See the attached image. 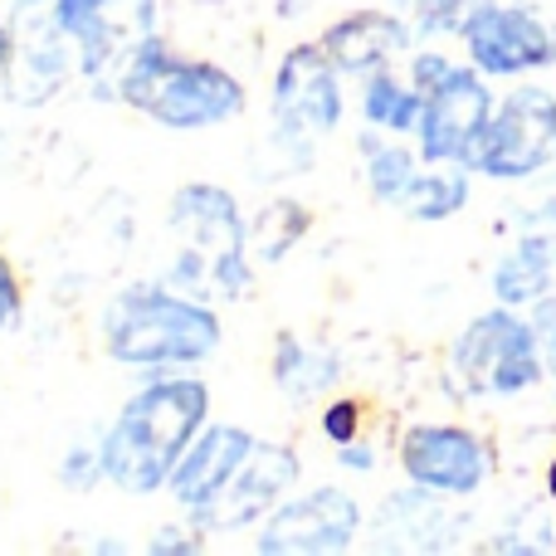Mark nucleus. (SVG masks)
Listing matches in <instances>:
<instances>
[{"label":"nucleus","instance_id":"obj_28","mask_svg":"<svg viewBox=\"0 0 556 556\" xmlns=\"http://www.w3.org/2000/svg\"><path fill=\"white\" fill-rule=\"evenodd\" d=\"M532 327H538L542 356H547V371H556V293H542L532 303Z\"/></svg>","mask_w":556,"mask_h":556},{"label":"nucleus","instance_id":"obj_27","mask_svg":"<svg viewBox=\"0 0 556 556\" xmlns=\"http://www.w3.org/2000/svg\"><path fill=\"white\" fill-rule=\"evenodd\" d=\"M25 317V283H20V269L0 254V337H10Z\"/></svg>","mask_w":556,"mask_h":556},{"label":"nucleus","instance_id":"obj_5","mask_svg":"<svg viewBox=\"0 0 556 556\" xmlns=\"http://www.w3.org/2000/svg\"><path fill=\"white\" fill-rule=\"evenodd\" d=\"M405 74L425 98L415 152L434 166H469L473 172V152H479L483 132L493 123V108H498L489 74H479L473 64H454L440 49H415Z\"/></svg>","mask_w":556,"mask_h":556},{"label":"nucleus","instance_id":"obj_3","mask_svg":"<svg viewBox=\"0 0 556 556\" xmlns=\"http://www.w3.org/2000/svg\"><path fill=\"white\" fill-rule=\"evenodd\" d=\"M117 103H127L137 117L172 132H205L244 117L250 88L235 68L201 54H176L162 35H142L113 74Z\"/></svg>","mask_w":556,"mask_h":556},{"label":"nucleus","instance_id":"obj_6","mask_svg":"<svg viewBox=\"0 0 556 556\" xmlns=\"http://www.w3.org/2000/svg\"><path fill=\"white\" fill-rule=\"evenodd\" d=\"M450 366L473 395H522L547 376L538 327L508 303L464 323V332L450 346Z\"/></svg>","mask_w":556,"mask_h":556},{"label":"nucleus","instance_id":"obj_15","mask_svg":"<svg viewBox=\"0 0 556 556\" xmlns=\"http://www.w3.org/2000/svg\"><path fill=\"white\" fill-rule=\"evenodd\" d=\"M444 503L450 498H440V493H430V489H415V483L386 493L376 518H371V528H366V547H376V552H440V547H450L454 538H440V532H450Z\"/></svg>","mask_w":556,"mask_h":556},{"label":"nucleus","instance_id":"obj_29","mask_svg":"<svg viewBox=\"0 0 556 556\" xmlns=\"http://www.w3.org/2000/svg\"><path fill=\"white\" fill-rule=\"evenodd\" d=\"M337 469H346V473H371L376 464H381V454H376V444H366V440H352V444H337Z\"/></svg>","mask_w":556,"mask_h":556},{"label":"nucleus","instance_id":"obj_13","mask_svg":"<svg viewBox=\"0 0 556 556\" xmlns=\"http://www.w3.org/2000/svg\"><path fill=\"white\" fill-rule=\"evenodd\" d=\"M260 434L240 420H211L201 434L191 440V450L181 454V464L172 469V483H166V498L176 503V513L195 518L205 513L215 498L225 493V483L244 469V459L254 454Z\"/></svg>","mask_w":556,"mask_h":556},{"label":"nucleus","instance_id":"obj_19","mask_svg":"<svg viewBox=\"0 0 556 556\" xmlns=\"http://www.w3.org/2000/svg\"><path fill=\"white\" fill-rule=\"evenodd\" d=\"M108 10H113V0H49V15H54V25L64 29L68 39H74L78 68H84L88 78L103 74V64L123 59L117 54V45H113Z\"/></svg>","mask_w":556,"mask_h":556},{"label":"nucleus","instance_id":"obj_30","mask_svg":"<svg viewBox=\"0 0 556 556\" xmlns=\"http://www.w3.org/2000/svg\"><path fill=\"white\" fill-rule=\"evenodd\" d=\"M10 54H15V25L0 15V78H5V68H10Z\"/></svg>","mask_w":556,"mask_h":556},{"label":"nucleus","instance_id":"obj_14","mask_svg":"<svg viewBox=\"0 0 556 556\" xmlns=\"http://www.w3.org/2000/svg\"><path fill=\"white\" fill-rule=\"evenodd\" d=\"M410 45H415V25L395 5L352 10V15H337L323 29V49L332 54V64L346 78H366L376 68H391L401 54H410Z\"/></svg>","mask_w":556,"mask_h":556},{"label":"nucleus","instance_id":"obj_24","mask_svg":"<svg viewBox=\"0 0 556 556\" xmlns=\"http://www.w3.org/2000/svg\"><path fill=\"white\" fill-rule=\"evenodd\" d=\"M317 434H323L327 444H352L362 440V401H352V395H332V401L317 405Z\"/></svg>","mask_w":556,"mask_h":556},{"label":"nucleus","instance_id":"obj_21","mask_svg":"<svg viewBox=\"0 0 556 556\" xmlns=\"http://www.w3.org/2000/svg\"><path fill=\"white\" fill-rule=\"evenodd\" d=\"M425 156L405 142H386V132L376 137V127H366L362 137V176H366V195L386 211L401 205V195L410 191V181L420 176Z\"/></svg>","mask_w":556,"mask_h":556},{"label":"nucleus","instance_id":"obj_12","mask_svg":"<svg viewBox=\"0 0 556 556\" xmlns=\"http://www.w3.org/2000/svg\"><path fill=\"white\" fill-rule=\"evenodd\" d=\"M298 483H303V454L283 440H260L254 454L244 459V469L225 483L220 498L205 513H195V522H201L211 538L254 532L288 493H298Z\"/></svg>","mask_w":556,"mask_h":556},{"label":"nucleus","instance_id":"obj_1","mask_svg":"<svg viewBox=\"0 0 556 556\" xmlns=\"http://www.w3.org/2000/svg\"><path fill=\"white\" fill-rule=\"evenodd\" d=\"M211 386L195 371H147L98 434L103 479L123 498H156L191 440L211 425Z\"/></svg>","mask_w":556,"mask_h":556},{"label":"nucleus","instance_id":"obj_18","mask_svg":"<svg viewBox=\"0 0 556 556\" xmlns=\"http://www.w3.org/2000/svg\"><path fill=\"white\" fill-rule=\"evenodd\" d=\"M469 195H473V172L469 166L425 162L420 176L410 181V191L401 195L395 211H401L405 220H415V225H444V220H454V215L469 205Z\"/></svg>","mask_w":556,"mask_h":556},{"label":"nucleus","instance_id":"obj_22","mask_svg":"<svg viewBox=\"0 0 556 556\" xmlns=\"http://www.w3.org/2000/svg\"><path fill=\"white\" fill-rule=\"evenodd\" d=\"M307 225H313V215H307L298 201H288V195L264 201V211L250 220V260L254 264H278L307 235Z\"/></svg>","mask_w":556,"mask_h":556},{"label":"nucleus","instance_id":"obj_9","mask_svg":"<svg viewBox=\"0 0 556 556\" xmlns=\"http://www.w3.org/2000/svg\"><path fill=\"white\" fill-rule=\"evenodd\" d=\"M556 162V93L518 84L498 98L493 123L473 152V176L483 181H528Z\"/></svg>","mask_w":556,"mask_h":556},{"label":"nucleus","instance_id":"obj_17","mask_svg":"<svg viewBox=\"0 0 556 556\" xmlns=\"http://www.w3.org/2000/svg\"><path fill=\"white\" fill-rule=\"evenodd\" d=\"M425 113L420 88L410 84V74H395V68H376L362 78V123L376 127L386 137H415Z\"/></svg>","mask_w":556,"mask_h":556},{"label":"nucleus","instance_id":"obj_25","mask_svg":"<svg viewBox=\"0 0 556 556\" xmlns=\"http://www.w3.org/2000/svg\"><path fill=\"white\" fill-rule=\"evenodd\" d=\"M205 547H211V532L195 518H186V513H181V522H162V528L147 538V552L152 556H195Z\"/></svg>","mask_w":556,"mask_h":556},{"label":"nucleus","instance_id":"obj_20","mask_svg":"<svg viewBox=\"0 0 556 556\" xmlns=\"http://www.w3.org/2000/svg\"><path fill=\"white\" fill-rule=\"evenodd\" d=\"M493 298L508 307H532L542 293H552V240L528 235L518 240V250H508L493 264Z\"/></svg>","mask_w":556,"mask_h":556},{"label":"nucleus","instance_id":"obj_11","mask_svg":"<svg viewBox=\"0 0 556 556\" xmlns=\"http://www.w3.org/2000/svg\"><path fill=\"white\" fill-rule=\"evenodd\" d=\"M459 39L469 64L489 78H528L556 64V25L528 0H483Z\"/></svg>","mask_w":556,"mask_h":556},{"label":"nucleus","instance_id":"obj_26","mask_svg":"<svg viewBox=\"0 0 556 556\" xmlns=\"http://www.w3.org/2000/svg\"><path fill=\"white\" fill-rule=\"evenodd\" d=\"M59 483H64L68 493H93L98 483H108L98 444H74V450H64V459H59Z\"/></svg>","mask_w":556,"mask_h":556},{"label":"nucleus","instance_id":"obj_31","mask_svg":"<svg viewBox=\"0 0 556 556\" xmlns=\"http://www.w3.org/2000/svg\"><path fill=\"white\" fill-rule=\"evenodd\" d=\"M547 493L556 498V459H552V469H547Z\"/></svg>","mask_w":556,"mask_h":556},{"label":"nucleus","instance_id":"obj_10","mask_svg":"<svg viewBox=\"0 0 556 556\" xmlns=\"http://www.w3.org/2000/svg\"><path fill=\"white\" fill-rule=\"evenodd\" d=\"M395 464H401L405 483L430 489V493H440V498H450V503L473 498V493L493 479L489 440L473 434L469 425H450V420L405 425L401 444H395Z\"/></svg>","mask_w":556,"mask_h":556},{"label":"nucleus","instance_id":"obj_16","mask_svg":"<svg viewBox=\"0 0 556 556\" xmlns=\"http://www.w3.org/2000/svg\"><path fill=\"white\" fill-rule=\"evenodd\" d=\"M269 376L274 391L293 410H313V405L332 401L337 386H342V352L332 342H317V337L278 332L269 352Z\"/></svg>","mask_w":556,"mask_h":556},{"label":"nucleus","instance_id":"obj_4","mask_svg":"<svg viewBox=\"0 0 556 556\" xmlns=\"http://www.w3.org/2000/svg\"><path fill=\"white\" fill-rule=\"evenodd\" d=\"M166 230L176 240V269L172 283L186 293L205 298H235L250 293L254 260H250V220L230 186L220 181H186L166 201Z\"/></svg>","mask_w":556,"mask_h":556},{"label":"nucleus","instance_id":"obj_23","mask_svg":"<svg viewBox=\"0 0 556 556\" xmlns=\"http://www.w3.org/2000/svg\"><path fill=\"white\" fill-rule=\"evenodd\" d=\"M405 20L415 25V35L430 39V35H464V25L473 20V10L483 0H391Z\"/></svg>","mask_w":556,"mask_h":556},{"label":"nucleus","instance_id":"obj_7","mask_svg":"<svg viewBox=\"0 0 556 556\" xmlns=\"http://www.w3.org/2000/svg\"><path fill=\"white\" fill-rule=\"evenodd\" d=\"M342 84L346 74L332 64L323 39H303V45L288 49L274 68V93H269V117H274L278 142L313 156V147L323 137H332L346 117Z\"/></svg>","mask_w":556,"mask_h":556},{"label":"nucleus","instance_id":"obj_8","mask_svg":"<svg viewBox=\"0 0 556 556\" xmlns=\"http://www.w3.org/2000/svg\"><path fill=\"white\" fill-rule=\"evenodd\" d=\"M366 542V508L337 483L298 489L254 528L250 547L264 556H342Z\"/></svg>","mask_w":556,"mask_h":556},{"label":"nucleus","instance_id":"obj_2","mask_svg":"<svg viewBox=\"0 0 556 556\" xmlns=\"http://www.w3.org/2000/svg\"><path fill=\"white\" fill-rule=\"evenodd\" d=\"M98 346L127 371H195L225 346V317L215 303L176 288L172 278H137L103 303Z\"/></svg>","mask_w":556,"mask_h":556}]
</instances>
